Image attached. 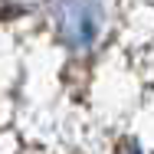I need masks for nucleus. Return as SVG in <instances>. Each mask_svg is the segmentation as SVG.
<instances>
[{
  "label": "nucleus",
  "mask_w": 154,
  "mask_h": 154,
  "mask_svg": "<svg viewBox=\"0 0 154 154\" xmlns=\"http://www.w3.org/2000/svg\"><path fill=\"white\" fill-rule=\"evenodd\" d=\"M59 33L75 43V46H85L95 36V10L89 0H69L59 7Z\"/></svg>",
  "instance_id": "1"
}]
</instances>
